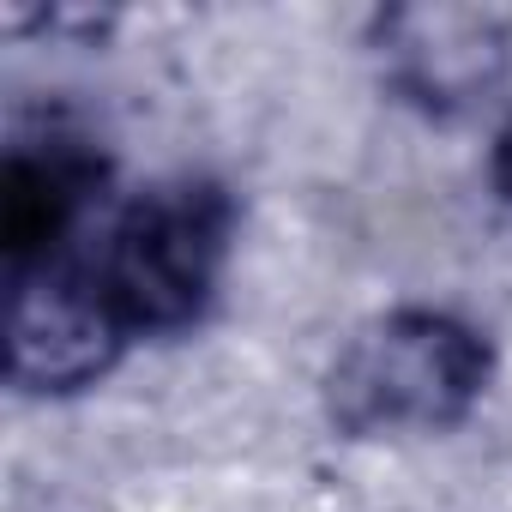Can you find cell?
Masks as SVG:
<instances>
[{
  "instance_id": "6da1fadb",
  "label": "cell",
  "mask_w": 512,
  "mask_h": 512,
  "mask_svg": "<svg viewBox=\"0 0 512 512\" xmlns=\"http://www.w3.org/2000/svg\"><path fill=\"white\" fill-rule=\"evenodd\" d=\"M235 235V199L211 175H169L133 193L91 253H67L127 344L175 338L217 302Z\"/></svg>"
},
{
  "instance_id": "7a4b0ae2",
  "label": "cell",
  "mask_w": 512,
  "mask_h": 512,
  "mask_svg": "<svg viewBox=\"0 0 512 512\" xmlns=\"http://www.w3.org/2000/svg\"><path fill=\"white\" fill-rule=\"evenodd\" d=\"M488 338L440 308H392L368 320L326 368V416L350 440L458 428L488 392Z\"/></svg>"
},
{
  "instance_id": "3957f363",
  "label": "cell",
  "mask_w": 512,
  "mask_h": 512,
  "mask_svg": "<svg viewBox=\"0 0 512 512\" xmlns=\"http://www.w3.org/2000/svg\"><path fill=\"white\" fill-rule=\"evenodd\" d=\"M109 157L67 115H19L0 169V247L7 284L67 260V241L85 235L91 205H103Z\"/></svg>"
},
{
  "instance_id": "277c9868",
  "label": "cell",
  "mask_w": 512,
  "mask_h": 512,
  "mask_svg": "<svg viewBox=\"0 0 512 512\" xmlns=\"http://www.w3.org/2000/svg\"><path fill=\"white\" fill-rule=\"evenodd\" d=\"M127 338L73 260H55L7 284V380L31 398L97 386L121 362Z\"/></svg>"
},
{
  "instance_id": "5b68a950",
  "label": "cell",
  "mask_w": 512,
  "mask_h": 512,
  "mask_svg": "<svg viewBox=\"0 0 512 512\" xmlns=\"http://www.w3.org/2000/svg\"><path fill=\"white\" fill-rule=\"evenodd\" d=\"M374 49L386 85L434 115H458L482 103L506 79V19L476 7H398L374 19Z\"/></svg>"
},
{
  "instance_id": "8992f818",
  "label": "cell",
  "mask_w": 512,
  "mask_h": 512,
  "mask_svg": "<svg viewBox=\"0 0 512 512\" xmlns=\"http://www.w3.org/2000/svg\"><path fill=\"white\" fill-rule=\"evenodd\" d=\"M488 187H494V199H500V205H512V121H506V127H500V139H494Z\"/></svg>"
}]
</instances>
